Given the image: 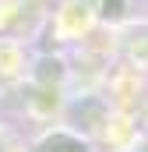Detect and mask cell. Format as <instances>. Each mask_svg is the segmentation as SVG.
I'll return each mask as SVG.
<instances>
[{
	"label": "cell",
	"mask_w": 148,
	"mask_h": 152,
	"mask_svg": "<svg viewBox=\"0 0 148 152\" xmlns=\"http://www.w3.org/2000/svg\"><path fill=\"white\" fill-rule=\"evenodd\" d=\"M113 120H116V113H113L110 96L85 92V96H67V103H64V124L81 131L85 138H92L95 145L110 134Z\"/></svg>",
	"instance_id": "1"
},
{
	"label": "cell",
	"mask_w": 148,
	"mask_h": 152,
	"mask_svg": "<svg viewBox=\"0 0 148 152\" xmlns=\"http://www.w3.org/2000/svg\"><path fill=\"white\" fill-rule=\"evenodd\" d=\"M99 145L92 138H85L81 131H74L67 124H46L36 138L28 142L25 152H95Z\"/></svg>",
	"instance_id": "2"
},
{
	"label": "cell",
	"mask_w": 148,
	"mask_h": 152,
	"mask_svg": "<svg viewBox=\"0 0 148 152\" xmlns=\"http://www.w3.org/2000/svg\"><path fill=\"white\" fill-rule=\"evenodd\" d=\"M28 85H39V88H57L64 92V85L71 81V64L64 53H39L28 60Z\"/></svg>",
	"instance_id": "3"
},
{
	"label": "cell",
	"mask_w": 148,
	"mask_h": 152,
	"mask_svg": "<svg viewBox=\"0 0 148 152\" xmlns=\"http://www.w3.org/2000/svg\"><path fill=\"white\" fill-rule=\"evenodd\" d=\"M141 18H148V0H95V25L102 28L116 32Z\"/></svg>",
	"instance_id": "4"
},
{
	"label": "cell",
	"mask_w": 148,
	"mask_h": 152,
	"mask_svg": "<svg viewBox=\"0 0 148 152\" xmlns=\"http://www.w3.org/2000/svg\"><path fill=\"white\" fill-rule=\"evenodd\" d=\"M28 53L18 39H0V85H18L28 78Z\"/></svg>",
	"instance_id": "5"
},
{
	"label": "cell",
	"mask_w": 148,
	"mask_h": 152,
	"mask_svg": "<svg viewBox=\"0 0 148 152\" xmlns=\"http://www.w3.org/2000/svg\"><path fill=\"white\" fill-rule=\"evenodd\" d=\"M120 152H148V131H145V134H134Z\"/></svg>",
	"instance_id": "6"
}]
</instances>
